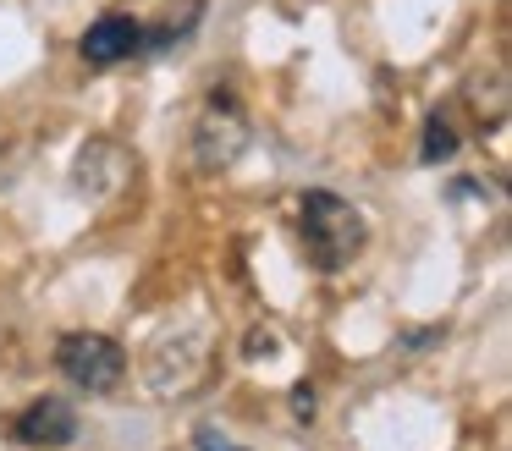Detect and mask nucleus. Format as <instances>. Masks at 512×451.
<instances>
[{
	"instance_id": "nucleus-5",
	"label": "nucleus",
	"mask_w": 512,
	"mask_h": 451,
	"mask_svg": "<svg viewBox=\"0 0 512 451\" xmlns=\"http://www.w3.org/2000/svg\"><path fill=\"white\" fill-rule=\"evenodd\" d=\"M149 50V33L138 17H122V11H111V17H100L89 33H83V61L89 66H116L127 61V55Z\"/></svg>"
},
{
	"instance_id": "nucleus-8",
	"label": "nucleus",
	"mask_w": 512,
	"mask_h": 451,
	"mask_svg": "<svg viewBox=\"0 0 512 451\" xmlns=\"http://www.w3.org/2000/svg\"><path fill=\"white\" fill-rule=\"evenodd\" d=\"M243 352H248V358H259V352H265V358H270V352H276V336H270V330H254Z\"/></svg>"
},
{
	"instance_id": "nucleus-6",
	"label": "nucleus",
	"mask_w": 512,
	"mask_h": 451,
	"mask_svg": "<svg viewBox=\"0 0 512 451\" xmlns=\"http://www.w3.org/2000/svg\"><path fill=\"white\" fill-rule=\"evenodd\" d=\"M12 435L23 440V446H67V440L78 435V413H72L61 396H45V402H34L17 418Z\"/></svg>"
},
{
	"instance_id": "nucleus-9",
	"label": "nucleus",
	"mask_w": 512,
	"mask_h": 451,
	"mask_svg": "<svg viewBox=\"0 0 512 451\" xmlns=\"http://www.w3.org/2000/svg\"><path fill=\"white\" fill-rule=\"evenodd\" d=\"M292 413H298V418L314 413V391H309V385H298V391H292Z\"/></svg>"
},
{
	"instance_id": "nucleus-1",
	"label": "nucleus",
	"mask_w": 512,
	"mask_h": 451,
	"mask_svg": "<svg viewBox=\"0 0 512 451\" xmlns=\"http://www.w3.org/2000/svg\"><path fill=\"white\" fill-rule=\"evenodd\" d=\"M298 231H303V259L325 275L347 270L364 253V237H369L364 215L331 187H309L298 198Z\"/></svg>"
},
{
	"instance_id": "nucleus-2",
	"label": "nucleus",
	"mask_w": 512,
	"mask_h": 451,
	"mask_svg": "<svg viewBox=\"0 0 512 451\" xmlns=\"http://www.w3.org/2000/svg\"><path fill=\"white\" fill-rule=\"evenodd\" d=\"M243 149H248V116L232 88L215 83L199 110V127H193V154H199L204 171H226V165H237Z\"/></svg>"
},
{
	"instance_id": "nucleus-4",
	"label": "nucleus",
	"mask_w": 512,
	"mask_h": 451,
	"mask_svg": "<svg viewBox=\"0 0 512 451\" xmlns=\"http://www.w3.org/2000/svg\"><path fill=\"white\" fill-rule=\"evenodd\" d=\"M133 154L122 149V143H111V138H94V143H83V154H78V171H72V182L83 187V193H94V198H111L116 187L133 176Z\"/></svg>"
},
{
	"instance_id": "nucleus-7",
	"label": "nucleus",
	"mask_w": 512,
	"mask_h": 451,
	"mask_svg": "<svg viewBox=\"0 0 512 451\" xmlns=\"http://www.w3.org/2000/svg\"><path fill=\"white\" fill-rule=\"evenodd\" d=\"M457 121H452V110H435L430 121H424V143H419V160L424 165H446L457 154Z\"/></svg>"
},
{
	"instance_id": "nucleus-3",
	"label": "nucleus",
	"mask_w": 512,
	"mask_h": 451,
	"mask_svg": "<svg viewBox=\"0 0 512 451\" xmlns=\"http://www.w3.org/2000/svg\"><path fill=\"white\" fill-rule=\"evenodd\" d=\"M56 369L67 374L72 385H83V391H116L127 374V352L116 347L111 336H94V330H78V336H67L56 347Z\"/></svg>"
},
{
	"instance_id": "nucleus-10",
	"label": "nucleus",
	"mask_w": 512,
	"mask_h": 451,
	"mask_svg": "<svg viewBox=\"0 0 512 451\" xmlns=\"http://www.w3.org/2000/svg\"><path fill=\"white\" fill-rule=\"evenodd\" d=\"M199 451H232L226 440H215V429H199Z\"/></svg>"
}]
</instances>
